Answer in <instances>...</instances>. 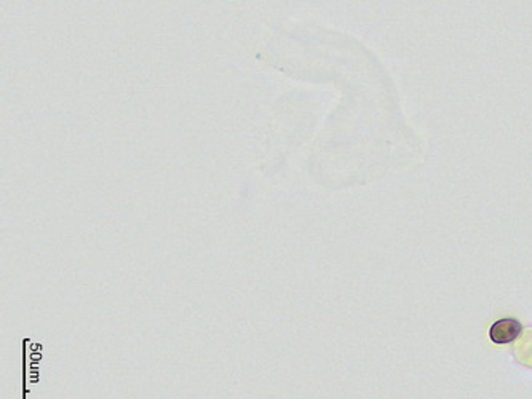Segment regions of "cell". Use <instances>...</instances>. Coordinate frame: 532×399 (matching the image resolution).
<instances>
[{"instance_id":"cell-1","label":"cell","mask_w":532,"mask_h":399,"mask_svg":"<svg viewBox=\"0 0 532 399\" xmlns=\"http://www.w3.org/2000/svg\"><path fill=\"white\" fill-rule=\"evenodd\" d=\"M521 331H523V328H521V324L517 319L507 318L492 324V328L489 331V337L494 343L503 345V343H510L515 339H518Z\"/></svg>"}]
</instances>
